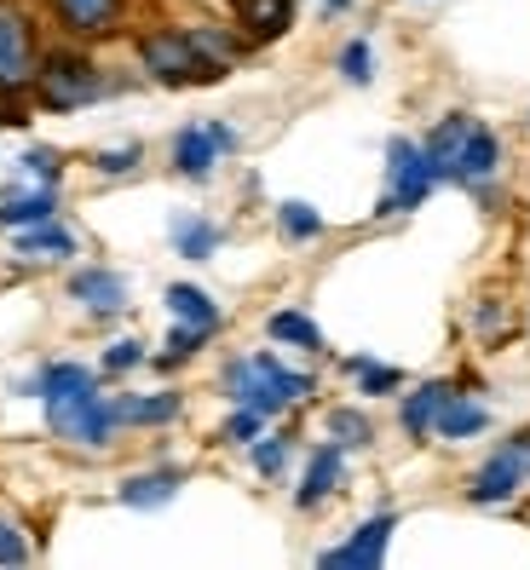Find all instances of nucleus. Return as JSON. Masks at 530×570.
<instances>
[{
  "label": "nucleus",
  "mask_w": 530,
  "mask_h": 570,
  "mask_svg": "<svg viewBox=\"0 0 530 570\" xmlns=\"http://www.w3.org/2000/svg\"><path fill=\"white\" fill-rule=\"evenodd\" d=\"M225 386H230V397H237L243 410L277 415L283 404H294V397L312 392V375H294V368H283L277 357H237L225 368Z\"/></svg>",
  "instance_id": "obj_1"
},
{
  "label": "nucleus",
  "mask_w": 530,
  "mask_h": 570,
  "mask_svg": "<svg viewBox=\"0 0 530 570\" xmlns=\"http://www.w3.org/2000/svg\"><path fill=\"white\" fill-rule=\"evenodd\" d=\"M23 392H36V397H47V421H52V432L58 439H70V426L98 404V386H92V368H81V363H52V368H41L36 381H29Z\"/></svg>",
  "instance_id": "obj_2"
},
{
  "label": "nucleus",
  "mask_w": 530,
  "mask_h": 570,
  "mask_svg": "<svg viewBox=\"0 0 530 570\" xmlns=\"http://www.w3.org/2000/svg\"><path fill=\"white\" fill-rule=\"evenodd\" d=\"M36 92H41L47 110L70 116V110H87L92 98H105V81H98V70H92L87 58L58 52V58H47L41 70H36Z\"/></svg>",
  "instance_id": "obj_3"
},
{
  "label": "nucleus",
  "mask_w": 530,
  "mask_h": 570,
  "mask_svg": "<svg viewBox=\"0 0 530 570\" xmlns=\"http://www.w3.org/2000/svg\"><path fill=\"white\" fill-rule=\"evenodd\" d=\"M139 58H145V70H150L161 87H190V81H219V76H225V70H214V63L190 47L185 29L145 36V41H139Z\"/></svg>",
  "instance_id": "obj_4"
},
{
  "label": "nucleus",
  "mask_w": 530,
  "mask_h": 570,
  "mask_svg": "<svg viewBox=\"0 0 530 570\" xmlns=\"http://www.w3.org/2000/svg\"><path fill=\"white\" fill-rule=\"evenodd\" d=\"M386 179H392V185H386V196H381V214H410V208L426 203V190L439 185L426 150L410 145V139H392V145H386Z\"/></svg>",
  "instance_id": "obj_5"
},
{
  "label": "nucleus",
  "mask_w": 530,
  "mask_h": 570,
  "mask_svg": "<svg viewBox=\"0 0 530 570\" xmlns=\"http://www.w3.org/2000/svg\"><path fill=\"white\" fill-rule=\"evenodd\" d=\"M524 479H530V439H513V444H502V450H495L479 473H473L468 495L479 501V508H495V501H508Z\"/></svg>",
  "instance_id": "obj_6"
},
{
  "label": "nucleus",
  "mask_w": 530,
  "mask_h": 570,
  "mask_svg": "<svg viewBox=\"0 0 530 570\" xmlns=\"http://www.w3.org/2000/svg\"><path fill=\"white\" fill-rule=\"evenodd\" d=\"M36 81V36H29V18L0 7V92H18Z\"/></svg>",
  "instance_id": "obj_7"
},
{
  "label": "nucleus",
  "mask_w": 530,
  "mask_h": 570,
  "mask_svg": "<svg viewBox=\"0 0 530 570\" xmlns=\"http://www.w3.org/2000/svg\"><path fill=\"white\" fill-rule=\"evenodd\" d=\"M495 167H502V145H495V132H490V127L473 121V127H468V139H461V156H455V174H450V179L479 190V185L495 179Z\"/></svg>",
  "instance_id": "obj_8"
},
{
  "label": "nucleus",
  "mask_w": 530,
  "mask_h": 570,
  "mask_svg": "<svg viewBox=\"0 0 530 570\" xmlns=\"http://www.w3.org/2000/svg\"><path fill=\"white\" fill-rule=\"evenodd\" d=\"M392 513H375L370 524H357V535L352 542H341V548H328L323 553V564H381L386 559V542H392Z\"/></svg>",
  "instance_id": "obj_9"
},
{
  "label": "nucleus",
  "mask_w": 530,
  "mask_h": 570,
  "mask_svg": "<svg viewBox=\"0 0 530 570\" xmlns=\"http://www.w3.org/2000/svg\"><path fill=\"white\" fill-rule=\"evenodd\" d=\"M70 294L81 299L87 312H98V317H110V312H121V306H127V283H121L116 272H105V265L81 272V277L70 283Z\"/></svg>",
  "instance_id": "obj_10"
},
{
  "label": "nucleus",
  "mask_w": 530,
  "mask_h": 570,
  "mask_svg": "<svg viewBox=\"0 0 530 570\" xmlns=\"http://www.w3.org/2000/svg\"><path fill=\"white\" fill-rule=\"evenodd\" d=\"M214 161H219L214 132L208 127H179V139H174V167H179V174L185 179H208Z\"/></svg>",
  "instance_id": "obj_11"
},
{
  "label": "nucleus",
  "mask_w": 530,
  "mask_h": 570,
  "mask_svg": "<svg viewBox=\"0 0 530 570\" xmlns=\"http://www.w3.org/2000/svg\"><path fill=\"white\" fill-rule=\"evenodd\" d=\"M468 127H473L468 116H444L433 132H426V145H421V150H426V161H433V174H439V179L455 174V156H461V139H468Z\"/></svg>",
  "instance_id": "obj_12"
},
{
  "label": "nucleus",
  "mask_w": 530,
  "mask_h": 570,
  "mask_svg": "<svg viewBox=\"0 0 530 570\" xmlns=\"http://www.w3.org/2000/svg\"><path fill=\"white\" fill-rule=\"evenodd\" d=\"M58 12L76 36H105V29H116V18H121V0H58Z\"/></svg>",
  "instance_id": "obj_13"
},
{
  "label": "nucleus",
  "mask_w": 530,
  "mask_h": 570,
  "mask_svg": "<svg viewBox=\"0 0 530 570\" xmlns=\"http://www.w3.org/2000/svg\"><path fill=\"white\" fill-rule=\"evenodd\" d=\"M490 426V415H484V404H468V397H444V410H439V421H433V432L439 439H473V432H484Z\"/></svg>",
  "instance_id": "obj_14"
},
{
  "label": "nucleus",
  "mask_w": 530,
  "mask_h": 570,
  "mask_svg": "<svg viewBox=\"0 0 530 570\" xmlns=\"http://www.w3.org/2000/svg\"><path fill=\"white\" fill-rule=\"evenodd\" d=\"M179 473H174V466H161V473H145V479H127L121 484V501H127V508H161V501H174L179 495Z\"/></svg>",
  "instance_id": "obj_15"
},
{
  "label": "nucleus",
  "mask_w": 530,
  "mask_h": 570,
  "mask_svg": "<svg viewBox=\"0 0 530 570\" xmlns=\"http://www.w3.org/2000/svg\"><path fill=\"white\" fill-rule=\"evenodd\" d=\"M444 397H450L444 381H426L421 392H410V404H404V432H410V439H426V432H433V421H439V410H444Z\"/></svg>",
  "instance_id": "obj_16"
},
{
  "label": "nucleus",
  "mask_w": 530,
  "mask_h": 570,
  "mask_svg": "<svg viewBox=\"0 0 530 570\" xmlns=\"http://www.w3.org/2000/svg\"><path fill=\"white\" fill-rule=\"evenodd\" d=\"M335 484H341V444H328V450H317V455H312L306 484H301V495H294V501H301V508H317V501H323L328 490H335Z\"/></svg>",
  "instance_id": "obj_17"
},
{
  "label": "nucleus",
  "mask_w": 530,
  "mask_h": 570,
  "mask_svg": "<svg viewBox=\"0 0 530 570\" xmlns=\"http://www.w3.org/2000/svg\"><path fill=\"white\" fill-rule=\"evenodd\" d=\"M168 312L179 317V323H196V328H219V306H214V299L203 294V288H190V283H174L168 288Z\"/></svg>",
  "instance_id": "obj_18"
},
{
  "label": "nucleus",
  "mask_w": 530,
  "mask_h": 570,
  "mask_svg": "<svg viewBox=\"0 0 530 570\" xmlns=\"http://www.w3.org/2000/svg\"><path fill=\"white\" fill-rule=\"evenodd\" d=\"M52 208H58V196H52V185H41L29 196H7V203H0V225H12V230L41 225V219H52Z\"/></svg>",
  "instance_id": "obj_19"
},
{
  "label": "nucleus",
  "mask_w": 530,
  "mask_h": 570,
  "mask_svg": "<svg viewBox=\"0 0 530 570\" xmlns=\"http://www.w3.org/2000/svg\"><path fill=\"white\" fill-rule=\"evenodd\" d=\"M237 12H243V23L254 29L259 41H272V36H283V29H288L294 0H237Z\"/></svg>",
  "instance_id": "obj_20"
},
{
  "label": "nucleus",
  "mask_w": 530,
  "mask_h": 570,
  "mask_svg": "<svg viewBox=\"0 0 530 570\" xmlns=\"http://www.w3.org/2000/svg\"><path fill=\"white\" fill-rule=\"evenodd\" d=\"M174 248H179L185 259H208V254L219 248V225L196 219V214H179V219H174Z\"/></svg>",
  "instance_id": "obj_21"
},
{
  "label": "nucleus",
  "mask_w": 530,
  "mask_h": 570,
  "mask_svg": "<svg viewBox=\"0 0 530 570\" xmlns=\"http://www.w3.org/2000/svg\"><path fill=\"white\" fill-rule=\"evenodd\" d=\"M18 254H47V259H58V254H76V237H70L63 225L41 219V225H23V230H18Z\"/></svg>",
  "instance_id": "obj_22"
},
{
  "label": "nucleus",
  "mask_w": 530,
  "mask_h": 570,
  "mask_svg": "<svg viewBox=\"0 0 530 570\" xmlns=\"http://www.w3.org/2000/svg\"><path fill=\"white\" fill-rule=\"evenodd\" d=\"M179 415V397L161 392V397H116V421H139V426H156V421H174Z\"/></svg>",
  "instance_id": "obj_23"
},
{
  "label": "nucleus",
  "mask_w": 530,
  "mask_h": 570,
  "mask_svg": "<svg viewBox=\"0 0 530 570\" xmlns=\"http://www.w3.org/2000/svg\"><path fill=\"white\" fill-rule=\"evenodd\" d=\"M265 328H272V341H288V346H301V352H323L317 323H312V317H301V312H277Z\"/></svg>",
  "instance_id": "obj_24"
},
{
  "label": "nucleus",
  "mask_w": 530,
  "mask_h": 570,
  "mask_svg": "<svg viewBox=\"0 0 530 570\" xmlns=\"http://www.w3.org/2000/svg\"><path fill=\"white\" fill-rule=\"evenodd\" d=\"M346 368H352V375L363 381V392H370V397H386L392 386H404V375H398V368H386V363H370V357H352Z\"/></svg>",
  "instance_id": "obj_25"
},
{
  "label": "nucleus",
  "mask_w": 530,
  "mask_h": 570,
  "mask_svg": "<svg viewBox=\"0 0 530 570\" xmlns=\"http://www.w3.org/2000/svg\"><path fill=\"white\" fill-rule=\"evenodd\" d=\"M341 76H346L352 87H370V76H375V52H370V41H352V47L341 52Z\"/></svg>",
  "instance_id": "obj_26"
},
{
  "label": "nucleus",
  "mask_w": 530,
  "mask_h": 570,
  "mask_svg": "<svg viewBox=\"0 0 530 570\" xmlns=\"http://www.w3.org/2000/svg\"><path fill=\"white\" fill-rule=\"evenodd\" d=\"M277 219H283V230H288L294 243H306V237H317V230H323V219H317L306 203H283V208H277Z\"/></svg>",
  "instance_id": "obj_27"
},
{
  "label": "nucleus",
  "mask_w": 530,
  "mask_h": 570,
  "mask_svg": "<svg viewBox=\"0 0 530 570\" xmlns=\"http://www.w3.org/2000/svg\"><path fill=\"white\" fill-rule=\"evenodd\" d=\"M328 432H335L341 444H370V439H375L370 421H363L357 410H335V415H328Z\"/></svg>",
  "instance_id": "obj_28"
},
{
  "label": "nucleus",
  "mask_w": 530,
  "mask_h": 570,
  "mask_svg": "<svg viewBox=\"0 0 530 570\" xmlns=\"http://www.w3.org/2000/svg\"><path fill=\"white\" fill-rule=\"evenodd\" d=\"M208 341V328H196V323H179L174 334H168V363H179V357H190L196 346Z\"/></svg>",
  "instance_id": "obj_29"
},
{
  "label": "nucleus",
  "mask_w": 530,
  "mask_h": 570,
  "mask_svg": "<svg viewBox=\"0 0 530 570\" xmlns=\"http://www.w3.org/2000/svg\"><path fill=\"white\" fill-rule=\"evenodd\" d=\"M139 363H145V346H139V341H116V346L105 352L110 375H127V368H139Z\"/></svg>",
  "instance_id": "obj_30"
},
{
  "label": "nucleus",
  "mask_w": 530,
  "mask_h": 570,
  "mask_svg": "<svg viewBox=\"0 0 530 570\" xmlns=\"http://www.w3.org/2000/svg\"><path fill=\"white\" fill-rule=\"evenodd\" d=\"M259 421H265L259 410H237V415L225 421V439H230V444H254V439H259Z\"/></svg>",
  "instance_id": "obj_31"
},
{
  "label": "nucleus",
  "mask_w": 530,
  "mask_h": 570,
  "mask_svg": "<svg viewBox=\"0 0 530 570\" xmlns=\"http://www.w3.org/2000/svg\"><path fill=\"white\" fill-rule=\"evenodd\" d=\"M283 461H288V444L283 439H265V444H254V466L265 479H277L283 473Z\"/></svg>",
  "instance_id": "obj_32"
},
{
  "label": "nucleus",
  "mask_w": 530,
  "mask_h": 570,
  "mask_svg": "<svg viewBox=\"0 0 530 570\" xmlns=\"http://www.w3.org/2000/svg\"><path fill=\"white\" fill-rule=\"evenodd\" d=\"M127 167H139V145H121V150L98 156V174H127Z\"/></svg>",
  "instance_id": "obj_33"
},
{
  "label": "nucleus",
  "mask_w": 530,
  "mask_h": 570,
  "mask_svg": "<svg viewBox=\"0 0 530 570\" xmlns=\"http://www.w3.org/2000/svg\"><path fill=\"white\" fill-rule=\"evenodd\" d=\"M29 559V548H23V535L7 524V519H0V564H23Z\"/></svg>",
  "instance_id": "obj_34"
},
{
  "label": "nucleus",
  "mask_w": 530,
  "mask_h": 570,
  "mask_svg": "<svg viewBox=\"0 0 530 570\" xmlns=\"http://www.w3.org/2000/svg\"><path fill=\"white\" fill-rule=\"evenodd\" d=\"M23 167H29L36 179H47V185H52V179H58V150H29V156H23Z\"/></svg>",
  "instance_id": "obj_35"
},
{
  "label": "nucleus",
  "mask_w": 530,
  "mask_h": 570,
  "mask_svg": "<svg viewBox=\"0 0 530 570\" xmlns=\"http://www.w3.org/2000/svg\"><path fill=\"white\" fill-rule=\"evenodd\" d=\"M208 132H214V145H219V150H237V132H230V127H225V121H214V127H208Z\"/></svg>",
  "instance_id": "obj_36"
},
{
  "label": "nucleus",
  "mask_w": 530,
  "mask_h": 570,
  "mask_svg": "<svg viewBox=\"0 0 530 570\" xmlns=\"http://www.w3.org/2000/svg\"><path fill=\"white\" fill-rule=\"evenodd\" d=\"M346 7H352V0H323V12H328V18H335V12H346Z\"/></svg>",
  "instance_id": "obj_37"
}]
</instances>
